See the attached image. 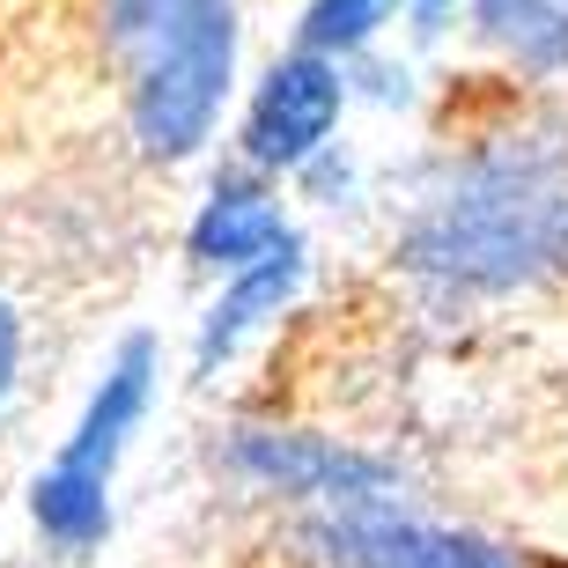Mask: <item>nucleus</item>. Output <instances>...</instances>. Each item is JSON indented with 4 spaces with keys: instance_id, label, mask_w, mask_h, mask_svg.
I'll return each instance as SVG.
<instances>
[{
    "instance_id": "f257e3e1",
    "label": "nucleus",
    "mask_w": 568,
    "mask_h": 568,
    "mask_svg": "<svg viewBox=\"0 0 568 568\" xmlns=\"http://www.w3.org/2000/svg\"><path fill=\"white\" fill-rule=\"evenodd\" d=\"M392 258L436 303H509L568 281V141L561 133L473 141L422 192Z\"/></svg>"
},
{
    "instance_id": "f03ea898",
    "label": "nucleus",
    "mask_w": 568,
    "mask_h": 568,
    "mask_svg": "<svg viewBox=\"0 0 568 568\" xmlns=\"http://www.w3.org/2000/svg\"><path fill=\"white\" fill-rule=\"evenodd\" d=\"M104 60L126 89V126L148 163L200 155L236 74L230 0H104Z\"/></svg>"
},
{
    "instance_id": "7ed1b4c3",
    "label": "nucleus",
    "mask_w": 568,
    "mask_h": 568,
    "mask_svg": "<svg viewBox=\"0 0 568 568\" xmlns=\"http://www.w3.org/2000/svg\"><path fill=\"white\" fill-rule=\"evenodd\" d=\"M155 384H163V347L148 333H126L111 347L104 377L89 384L74 428L60 436V450L38 465L30 480V531L52 561H89V554L111 539V487H119V465H126L133 436H141L148 406H155Z\"/></svg>"
},
{
    "instance_id": "20e7f679",
    "label": "nucleus",
    "mask_w": 568,
    "mask_h": 568,
    "mask_svg": "<svg viewBox=\"0 0 568 568\" xmlns=\"http://www.w3.org/2000/svg\"><path fill=\"white\" fill-rule=\"evenodd\" d=\"M214 465L244 480L252 495L281 503L288 517L311 509H362V503H406V473L384 450H362L347 436L317 428H281V422H236L214 443Z\"/></svg>"
},
{
    "instance_id": "39448f33",
    "label": "nucleus",
    "mask_w": 568,
    "mask_h": 568,
    "mask_svg": "<svg viewBox=\"0 0 568 568\" xmlns=\"http://www.w3.org/2000/svg\"><path fill=\"white\" fill-rule=\"evenodd\" d=\"M281 568H539L473 525L422 517L414 503L311 509L281 525Z\"/></svg>"
},
{
    "instance_id": "423d86ee",
    "label": "nucleus",
    "mask_w": 568,
    "mask_h": 568,
    "mask_svg": "<svg viewBox=\"0 0 568 568\" xmlns=\"http://www.w3.org/2000/svg\"><path fill=\"white\" fill-rule=\"evenodd\" d=\"M339 104H347V82H339V60H317V52H288V60L252 89V111H244V163L252 170H311L325 155L339 126Z\"/></svg>"
},
{
    "instance_id": "0eeeda50",
    "label": "nucleus",
    "mask_w": 568,
    "mask_h": 568,
    "mask_svg": "<svg viewBox=\"0 0 568 568\" xmlns=\"http://www.w3.org/2000/svg\"><path fill=\"white\" fill-rule=\"evenodd\" d=\"M303 274H311V266H303V244H295V236L281 244V252H266V258H252V266L222 274V295L207 303L200 333H192V377H200V384L222 377V369H230V362L295 303Z\"/></svg>"
},
{
    "instance_id": "6e6552de",
    "label": "nucleus",
    "mask_w": 568,
    "mask_h": 568,
    "mask_svg": "<svg viewBox=\"0 0 568 568\" xmlns=\"http://www.w3.org/2000/svg\"><path fill=\"white\" fill-rule=\"evenodd\" d=\"M281 244H288V214H281V192L266 178H222L185 230V258L207 274H236Z\"/></svg>"
},
{
    "instance_id": "1a4fd4ad",
    "label": "nucleus",
    "mask_w": 568,
    "mask_h": 568,
    "mask_svg": "<svg viewBox=\"0 0 568 568\" xmlns=\"http://www.w3.org/2000/svg\"><path fill=\"white\" fill-rule=\"evenodd\" d=\"M480 30L503 60L531 67V74L568 67V0H480Z\"/></svg>"
},
{
    "instance_id": "9d476101",
    "label": "nucleus",
    "mask_w": 568,
    "mask_h": 568,
    "mask_svg": "<svg viewBox=\"0 0 568 568\" xmlns=\"http://www.w3.org/2000/svg\"><path fill=\"white\" fill-rule=\"evenodd\" d=\"M384 22H392V0H311V16H303V52H317V60L362 52Z\"/></svg>"
},
{
    "instance_id": "9b49d317",
    "label": "nucleus",
    "mask_w": 568,
    "mask_h": 568,
    "mask_svg": "<svg viewBox=\"0 0 568 568\" xmlns=\"http://www.w3.org/2000/svg\"><path fill=\"white\" fill-rule=\"evenodd\" d=\"M16 384H22V317H16V303L0 295V414L16 399Z\"/></svg>"
},
{
    "instance_id": "f8f14e48",
    "label": "nucleus",
    "mask_w": 568,
    "mask_h": 568,
    "mask_svg": "<svg viewBox=\"0 0 568 568\" xmlns=\"http://www.w3.org/2000/svg\"><path fill=\"white\" fill-rule=\"evenodd\" d=\"M414 8H422V22H443L450 8H458V0H414Z\"/></svg>"
}]
</instances>
